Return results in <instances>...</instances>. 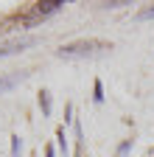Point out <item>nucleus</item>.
<instances>
[{"label":"nucleus","instance_id":"20e7f679","mask_svg":"<svg viewBox=\"0 0 154 157\" xmlns=\"http://www.w3.org/2000/svg\"><path fill=\"white\" fill-rule=\"evenodd\" d=\"M36 45V39L34 36H25V39H14V42H6L3 48H0V59H6V56H14V53H23L25 48Z\"/></svg>","mask_w":154,"mask_h":157},{"label":"nucleus","instance_id":"f257e3e1","mask_svg":"<svg viewBox=\"0 0 154 157\" xmlns=\"http://www.w3.org/2000/svg\"><path fill=\"white\" fill-rule=\"evenodd\" d=\"M104 51H112V42H104V39H76V42H67L59 48V56L62 59H81V56H95Z\"/></svg>","mask_w":154,"mask_h":157},{"label":"nucleus","instance_id":"f8f14e48","mask_svg":"<svg viewBox=\"0 0 154 157\" xmlns=\"http://www.w3.org/2000/svg\"><path fill=\"white\" fill-rule=\"evenodd\" d=\"M98 6H104V9H121V6H132V3H126V0H109V3H98Z\"/></svg>","mask_w":154,"mask_h":157},{"label":"nucleus","instance_id":"9b49d317","mask_svg":"<svg viewBox=\"0 0 154 157\" xmlns=\"http://www.w3.org/2000/svg\"><path fill=\"white\" fill-rule=\"evenodd\" d=\"M73 121H76V112H73V104L67 101L65 104V126H73Z\"/></svg>","mask_w":154,"mask_h":157},{"label":"nucleus","instance_id":"9d476101","mask_svg":"<svg viewBox=\"0 0 154 157\" xmlns=\"http://www.w3.org/2000/svg\"><path fill=\"white\" fill-rule=\"evenodd\" d=\"M20 154H23V137L11 135V157H20Z\"/></svg>","mask_w":154,"mask_h":157},{"label":"nucleus","instance_id":"2eb2a0df","mask_svg":"<svg viewBox=\"0 0 154 157\" xmlns=\"http://www.w3.org/2000/svg\"><path fill=\"white\" fill-rule=\"evenodd\" d=\"M148 157H154V154H148Z\"/></svg>","mask_w":154,"mask_h":157},{"label":"nucleus","instance_id":"f03ea898","mask_svg":"<svg viewBox=\"0 0 154 157\" xmlns=\"http://www.w3.org/2000/svg\"><path fill=\"white\" fill-rule=\"evenodd\" d=\"M28 76H31L28 70H11L9 76H0V95H3V93H11L17 84H23Z\"/></svg>","mask_w":154,"mask_h":157},{"label":"nucleus","instance_id":"4468645a","mask_svg":"<svg viewBox=\"0 0 154 157\" xmlns=\"http://www.w3.org/2000/svg\"><path fill=\"white\" fill-rule=\"evenodd\" d=\"M56 154H59V151H56V146L48 143V146H45V157H56Z\"/></svg>","mask_w":154,"mask_h":157},{"label":"nucleus","instance_id":"ddd939ff","mask_svg":"<svg viewBox=\"0 0 154 157\" xmlns=\"http://www.w3.org/2000/svg\"><path fill=\"white\" fill-rule=\"evenodd\" d=\"M137 20H154V6L140 9V11H137Z\"/></svg>","mask_w":154,"mask_h":157},{"label":"nucleus","instance_id":"39448f33","mask_svg":"<svg viewBox=\"0 0 154 157\" xmlns=\"http://www.w3.org/2000/svg\"><path fill=\"white\" fill-rule=\"evenodd\" d=\"M36 104H39V109H42V118H51L53 115V95H51V90H39L36 93Z\"/></svg>","mask_w":154,"mask_h":157},{"label":"nucleus","instance_id":"423d86ee","mask_svg":"<svg viewBox=\"0 0 154 157\" xmlns=\"http://www.w3.org/2000/svg\"><path fill=\"white\" fill-rule=\"evenodd\" d=\"M73 140H76V151H73V157H84V126H81L79 118L73 121Z\"/></svg>","mask_w":154,"mask_h":157},{"label":"nucleus","instance_id":"6e6552de","mask_svg":"<svg viewBox=\"0 0 154 157\" xmlns=\"http://www.w3.org/2000/svg\"><path fill=\"white\" fill-rule=\"evenodd\" d=\"M104 101H107L104 84H101V78H95V82H92V104H104Z\"/></svg>","mask_w":154,"mask_h":157},{"label":"nucleus","instance_id":"1a4fd4ad","mask_svg":"<svg viewBox=\"0 0 154 157\" xmlns=\"http://www.w3.org/2000/svg\"><path fill=\"white\" fill-rule=\"evenodd\" d=\"M132 149H134V140H132V137H129V140H121L118 149H115V157H129Z\"/></svg>","mask_w":154,"mask_h":157},{"label":"nucleus","instance_id":"7ed1b4c3","mask_svg":"<svg viewBox=\"0 0 154 157\" xmlns=\"http://www.w3.org/2000/svg\"><path fill=\"white\" fill-rule=\"evenodd\" d=\"M62 6H65V0H39V3L31 6V11L39 17V20H45V17L56 14V11H62Z\"/></svg>","mask_w":154,"mask_h":157},{"label":"nucleus","instance_id":"0eeeda50","mask_svg":"<svg viewBox=\"0 0 154 157\" xmlns=\"http://www.w3.org/2000/svg\"><path fill=\"white\" fill-rule=\"evenodd\" d=\"M56 151H59L62 157L70 154V143H67V129H65V124L56 126Z\"/></svg>","mask_w":154,"mask_h":157}]
</instances>
